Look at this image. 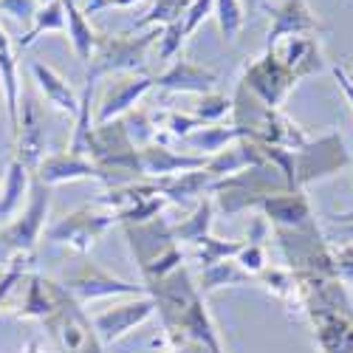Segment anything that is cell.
Wrapping results in <instances>:
<instances>
[{"label": "cell", "mask_w": 353, "mask_h": 353, "mask_svg": "<svg viewBox=\"0 0 353 353\" xmlns=\"http://www.w3.org/2000/svg\"><path fill=\"white\" fill-rule=\"evenodd\" d=\"M125 232L133 257L139 260V269L144 274V283L161 280L179 266H184V249L181 243H175L170 223L164 218H153L139 226H125Z\"/></svg>", "instance_id": "3"}, {"label": "cell", "mask_w": 353, "mask_h": 353, "mask_svg": "<svg viewBox=\"0 0 353 353\" xmlns=\"http://www.w3.org/2000/svg\"><path fill=\"white\" fill-rule=\"evenodd\" d=\"M291 190L285 175L274 167V164H257V167H246L226 179H218L212 184V201L223 215H238L243 210H257V203L274 195V192H285Z\"/></svg>", "instance_id": "2"}, {"label": "cell", "mask_w": 353, "mask_h": 353, "mask_svg": "<svg viewBox=\"0 0 353 353\" xmlns=\"http://www.w3.org/2000/svg\"><path fill=\"white\" fill-rule=\"evenodd\" d=\"M37 12H40L37 0H0V14H9L20 23H32Z\"/></svg>", "instance_id": "43"}, {"label": "cell", "mask_w": 353, "mask_h": 353, "mask_svg": "<svg viewBox=\"0 0 353 353\" xmlns=\"http://www.w3.org/2000/svg\"><path fill=\"white\" fill-rule=\"evenodd\" d=\"M257 210L269 223H274V229H300L314 221L305 190H285V192L266 195L257 203Z\"/></svg>", "instance_id": "20"}, {"label": "cell", "mask_w": 353, "mask_h": 353, "mask_svg": "<svg viewBox=\"0 0 353 353\" xmlns=\"http://www.w3.org/2000/svg\"><path fill=\"white\" fill-rule=\"evenodd\" d=\"M334 79L339 82L342 94H345V99H347V105L353 108V85H350V79H347V71H345L342 65H334Z\"/></svg>", "instance_id": "46"}, {"label": "cell", "mask_w": 353, "mask_h": 353, "mask_svg": "<svg viewBox=\"0 0 353 353\" xmlns=\"http://www.w3.org/2000/svg\"><path fill=\"white\" fill-rule=\"evenodd\" d=\"M133 3H139V0H105V9H108V6H116V9H128V6H133Z\"/></svg>", "instance_id": "48"}, {"label": "cell", "mask_w": 353, "mask_h": 353, "mask_svg": "<svg viewBox=\"0 0 353 353\" xmlns=\"http://www.w3.org/2000/svg\"><path fill=\"white\" fill-rule=\"evenodd\" d=\"M300 79L277 60L274 51H266L263 57H257L254 63H249L243 68V79H241V85L246 88V91L269 108H280L285 102L288 91Z\"/></svg>", "instance_id": "12"}, {"label": "cell", "mask_w": 353, "mask_h": 353, "mask_svg": "<svg viewBox=\"0 0 353 353\" xmlns=\"http://www.w3.org/2000/svg\"><path fill=\"white\" fill-rule=\"evenodd\" d=\"M201 167H207V156L175 153L170 144H147L139 150V170L150 181H161V179H170V175L201 170Z\"/></svg>", "instance_id": "18"}, {"label": "cell", "mask_w": 353, "mask_h": 353, "mask_svg": "<svg viewBox=\"0 0 353 353\" xmlns=\"http://www.w3.org/2000/svg\"><path fill=\"white\" fill-rule=\"evenodd\" d=\"M99 9H105V0H85V6H82L85 14H97Z\"/></svg>", "instance_id": "47"}, {"label": "cell", "mask_w": 353, "mask_h": 353, "mask_svg": "<svg viewBox=\"0 0 353 353\" xmlns=\"http://www.w3.org/2000/svg\"><path fill=\"white\" fill-rule=\"evenodd\" d=\"M277 60L297 77V79H305L311 74H319L325 68V60H322V48L316 43V37L311 34H303V37H285L280 40L274 48Z\"/></svg>", "instance_id": "22"}, {"label": "cell", "mask_w": 353, "mask_h": 353, "mask_svg": "<svg viewBox=\"0 0 353 353\" xmlns=\"http://www.w3.org/2000/svg\"><path fill=\"white\" fill-rule=\"evenodd\" d=\"M238 139H243V130L234 128V125H203V128L192 130L184 139V144L195 147L198 156H207L210 159V156L221 153L223 147H229L232 141H238Z\"/></svg>", "instance_id": "31"}, {"label": "cell", "mask_w": 353, "mask_h": 353, "mask_svg": "<svg viewBox=\"0 0 353 353\" xmlns=\"http://www.w3.org/2000/svg\"><path fill=\"white\" fill-rule=\"evenodd\" d=\"M184 20L179 23H170L161 28V37L156 43V54H159V60H179V51L184 46Z\"/></svg>", "instance_id": "40"}, {"label": "cell", "mask_w": 353, "mask_h": 353, "mask_svg": "<svg viewBox=\"0 0 353 353\" xmlns=\"http://www.w3.org/2000/svg\"><path fill=\"white\" fill-rule=\"evenodd\" d=\"M26 294L17 311V319H37L46 322L54 308H57V294H60V283L40 277V274H26Z\"/></svg>", "instance_id": "26"}, {"label": "cell", "mask_w": 353, "mask_h": 353, "mask_svg": "<svg viewBox=\"0 0 353 353\" xmlns=\"http://www.w3.org/2000/svg\"><path fill=\"white\" fill-rule=\"evenodd\" d=\"M153 88H156V77H147V74H119L116 79H110L108 88L102 91L94 122L97 125H108L113 119H122V116L130 113L141 102V97L147 91H153Z\"/></svg>", "instance_id": "16"}, {"label": "cell", "mask_w": 353, "mask_h": 353, "mask_svg": "<svg viewBox=\"0 0 353 353\" xmlns=\"http://www.w3.org/2000/svg\"><path fill=\"white\" fill-rule=\"evenodd\" d=\"M331 254H334V269H336V277L347 285H353V243L345 241V243H336L331 246Z\"/></svg>", "instance_id": "42"}, {"label": "cell", "mask_w": 353, "mask_h": 353, "mask_svg": "<svg viewBox=\"0 0 353 353\" xmlns=\"http://www.w3.org/2000/svg\"><path fill=\"white\" fill-rule=\"evenodd\" d=\"M0 88H3V105L9 116V130L14 136L17 130V116H20V77H17V54L14 43L0 26Z\"/></svg>", "instance_id": "25"}, {"label": "cell", "mask_w": 353, "mask_h": 353, "mask_svg": "<svg viewBox=\"0 0 353 353\" xmlns=\"http://www.w3.org/2000/svg\"><path fill=\"white\" fill-rule=\"evenodd\" d=\"M32 260H34V254H23V252L12 254L9 269H6L3 274H0V305H3V303L9 300V294L14 291V285L26 280L28 266H32Z\"/></svg>", "instance_id": "39"}, {"label": "cell", "mask_w": 353, "mask_h": 353, "mask_svg": "<svg viewBox=\"0 0 353 353\" xmlns=\"http://www.w3.org/2000/svg\"><path fill=\"white\" fill-rule=\"evenodd\" d=\"M212 212H215V201L210 195H203L184 221L170 223L175 243H198L201 238H207L210 229H212Z\"/></svg>", "instance_id": "29"}, {"label": "cell", "mask_w": 353, "mask_h": 353, "mask_svg": "<svg viewBox=\"0 0 353 353\" xmlns=\"http://www.w3.org/2000/svg\"><path fill=\"white\" fill-rule=\"evenodd\" d=\"M212 12H215V0H192L184 14V37H190Z\"/></svg>", "instance_id": "44"}, {"label": "cell", "mask_w": 353, "mask_h": 353, "mask_svg": "<svg viewBox=\"0 0 353 353\" xmlns=\"http://www.w3.org/2000/svg\"><path fill=\"white\" fill-rule=\"evenodd\" d=\"M46 32H65V6L63 0H51V3L40 6V12L32 20V28L17 40V51H26L28 46H34Z\"/></svg>", "instance_id": "33"}, {"label": "cell", "mask_w": 353, "mask_h": 353, "mask_svg": "<svg viewBox=\"0 0 353 353\" xmlns=\"http://www.w3.org/2000/svg\"><path fill=\"white\" fill-rule=\"evenodd\" d=\"M161 37V28H150L141 37L130 34H99L97 51L91 57L94 77H110V74H141L147 65V54Z\"/></svg>", "instance_id": "4"}, {"label": "cell", "mask_w": 353, "mask_h": 353, "mask_svg": "<svg viewBox=\"0 0 353 353\" xmlns=\"http://www.w3.org/2000/svg\"><path fill=\"white\" fill-rule=\"evenodd\" d=\"M32 190V170L23 161L12 159L6 167V175L0 181V221L3 218H14L23 207V198H28Z\"/></svg>", "instance_id": "27"}, {"label": "cell", "mask_w": 353, "mask_h": 353, "mask_svg": "<svg viewBox=\"0 0 353 353\" xmlns=\"http://www.w3.org/2000/svg\"><path fill=\"white\" fill-rule=\"evenodd\" d=\"M63 6H65V32H68L74 54L79 57L82 63H91V57L97 51V43H99V32L88 23V17L79 9L77 0H63Z\"/></svg>", "instance_id": "28"}, {"label": "cell", "mask_w": 353, "mask_h": 353, "mask_svg": "<svg viewBox=\"0 0 353 353\" xmlns=\"http://www.w3.org/2000/svg\"><path fill=\"white\" fill-rule=\"evenodd\" d=\"M243 3V9H249V12H254V9H260L263 3H266V0H241Z\"/></svg>", "instance_id": "49"}, {"label": "cell", "mask_w": 353, "mask_h": 353, "mask_svg": "<svg viewBox=\"0 0 353 353\" xmlns=\"http://www.w3.org/2000/svg\"><path fill=\"white\" fill-rule=\"evenodd\" d=\"M164 207H167V198L159 192V195H150V198L133 203L130 210H125L122 215H116V221H119L122 226H139V223H147V221L159 218L164 212Z\"/></svg>", "instance_id": "37"}, {"label": "cell", "mask_w": 353, "mask_h": 353, "mask_svg": "<svg viewBox=\"0 0 353 353\" xmlns=\"http://www.w3.org/2000/svg\"><path fill=\"white\" fill-rule=\"evenodd\" d=\"M37 3H40V6H46V3H51V0H37Z\"/></svg>", "instance_id": "50"}, {"label": "cell", "mask_w": 353, "mask_h": 353, "mask_svg": "<svg viewBox=\"0 0 353 353\" xmlns=\"http://www.w3.org/2000/svg\"><path fill=\"white\" fill-rule=\"evenodd\" d=\"M190 3H192V0H156L153 9L147 12L141 20H136L133 28H141V26H153V28L159 26V28H164L170 23H179V20H184Z\"/></svg>", "instance_id": "36"}, {"label": "cell", "mask_w": 353, "mask_h": 353, "mask_svg": "<svg viewBox=\"0 0 353 353\" xmlns=\"http://www.w3.org/2000/svg\"><path fill=\"white\" fill-rule=\"evenodd\" d=\"M14 147H17V161H23L28 170H37L46 159V116L40 102L20 91V116H17V130H14Z\"/></svg>", "instance_id": "15"}, {"label": "cell", "mask_w": 353, "mask_h": 353, "mask_svg": "<svg viewBox=\"0 0 353 353\" xmlns=\"http://www.w3.org/2000/svg\"><path fill=\"white\" fill-rule=\"evenodd\" d=\"M34 175L46 187L94 179V181H99V184H105L110 190V187H122V184L136 181V179H128V175H119V172H108L99 164H94L91 159L74 156V153H51V156H46L40 161V167L34 170Z\"/></svg>", "instance_id": "10"}, {"label": "cell", "mask_w": 353, "mask_h": 353, "mask_svg": "<svg viewBox=\"0 0 353 353\" xmlns=\"http://www.w3.org/2000/svg\"><path fill=\"white\" fill-rule=\"evenodd\" d=\"M51 210V187H46L32 172V190H28L26 210L14 215L9 226L0 229V257L6 254H34V246L46 229V218Z\"/></svg>", "instance_id": "7"}, {"label": "cell", "mask_w": 353, "mask_h": 353, "mask_svg": "<svg viewBox=\"0 0 353 353\" xmlns=\"http://www.w3.org/2000/svg\"><path fill=\"white\" fill-rule=\"evenodd\" d=\"M63 285L79 305L105 300V297H144L147 294V285H136L122 277H113L91 260H85L74 274H68Z\"/></svg>", "instance_id": "11"}, {"label": "cell", "mask_w": 353, "mask_h": 353, "mask_svg": "<svg viewBox=\"0 0 353 353\" xmlns=\"http://www.w3.org/2000/svg\"><path fill=\"white\" fill-rule=\"evenodd\" d=\"M164 353H181V350H164Z\"/></svg>", "instance_id": "51"}, {"label": "cell", "mask_w": 353, "mask_h": 353, "mask_svg": "<svg viewBox=\"0 0 353 353\" xmlns=\"http://www.w3.org/2000/svg\"><path fill=\"white\" fill-rule=\"evenodd\" d=\"M314 32H322V23L311 12L308 0H285L277 9H272L266 51H272L285 37H303V34H314Z\"/></svg>", "instance_id": "19"}, {"label": "cell", "mask_w": 353, "mask_h": 353, "mask_svg": "<svg viewBox=\"0 0 353 353\" xmlns=\"http://www.w3.org/2000/svg\"><path fill=\"white\" fill-rule=\"evenodd\" d=\"M234 263L252 277H257L263 269L269 266L266 263V246H263V241H243V249L238 252V257H234Z\"/></svg>", "instance_id": "41"}, {"label": "cell", "mask_w": 353, "mask_h": 353, "mask_svg": "<svg viewBox=\"0 0 353 353\" xmlns=\"http://www.w3.org/2000/svg\"><path fill=\"white\" fill-rule=\"evenodd\" d=\"M218 85V74L203 68V65H195L190 60H172V65L156 77V88L159 91H170V94H210L215 91Z\"/></svg>", "instance_id": "21"}, {"label": "cell", "mask_w": 353, "mask_h": 353, "mask_svg": "<svg viewBox=\"0 0 353 353\" xmlns=\"http://www.w3.org/2000/svg\"><path fill=\"white\" fill-rule=\"evenodd\" d=\"M144 285H147V294L156 300V314H161L164 331L175 328V322L181 319V314L198 297V285L192 283V277H190V272L184 266H179L161 280L144 283Z\"/></svg>", "instance_id": "14"}, {"label": "cell", "mask_w": 353, "mask_h": 353, "mask_svg": "<svg viewBox=\"0 0 353 353\" xmlns=\"http://www.w3.org/2000/svg\"><path fill=\"white\" fill-rule=\"evenodd\" d=\"M153 314H156V300L150 297V294H144V297H130L125 303H116V305L99 311L91 322H94V331H97V336L105 347V345L125 339L130 331L144 325Z\"/></svg>", "instance_id": "13"}, {"label": "cell", "mask_w": 353, "mask_h": 353, "mask_svg": "<svg viewBox=\"0 0 353 353\" xmlns=\"http://www.w3.org/2000/svg\"><path fill=\"white\" fill-rule=\"evenodd\" d=\"M195 246H198L201 269H207V266L221 263V260H234L238 252L243 249V241H221V238H215V234H207V238H201Z\"/></svg>", "instance_id": "34"}, {"label": "cell", "mask_w": 353, "mask_h": 353, "mask_svg": "<svg viewBox=\"0 0 353 353\" xmlns=\"http://www.w3.org/2000/svg\"><path fill=\"white\" fill-rule=\"evenodd\" d=\"M94 164H99L108 172H119L128 179H139V147L130 141L128 128L122 119H113L108 125H97L91 133V153Z\"/></svg>", "instance_id": "9"}, {"label": "cell", "mask_w": 353, "mask_h": 353, "mask_svg": "<svg viewBox=\"0 0 353 353\" xmlns=\"http://www.w3.org/2000/svg\"><path fill=\"white\" fill-rule=\"evenodd\" d=\"M218 26H221V34L226 43H234L241 37V28L246 23V12L241 0H215V12Z\"/></svg>", "instance_id": "35"}, {"label": "cell", "mask_w": 353, "mask_h": 353, "mask_svg": "<svg viewBox=\"0 0 353 353\" xmlns=\"http://www.w3.org/2000/svg\"><path fill=\"white\" fill-rule=\"evenodd\" d=\"M113 223H119V221H116V215L110 210H99L97 203L94 207L88 203V207H79V210L63 215L60 221H54L46 229V241L68 246L77 254H88Z\"/></svg>", "instance_id": "8"}, {"label": "cell", "mask_w": 353, "mask_h": 353, "mask_svg": "<svg viewBox=\"0 0 353 353\" xmlns=\"http://www.w3.org/2000/svg\"><path fill=\"white\" fill-rule=\"evenodd\" d=\"M28 71H32V77H34V82H37V88H40V94H43L57 110H63V113H68V116H77V110H79V94L74 91L71 82H68L60 71H54L51 65L40 63V60H34L32 65H28Z\"/></svg>", "instance_id": "24"}, {"label": "cell", "mask_w": 353, "mask_h": 353, "mask_svg": "<svg viewBox=\"0 0 353 353\" xmlns=\"http://www.w3.org/2000/svg\"><path fill=\"white\" fill-rule=\"evenodd\" d=\"M350 164L345 139L336 130H328L316 139H308L300 150H294V187L305 190L308 184L325 181Z\"/></svg>", "instance_id": "6"}, {"label": "cell", "mask_w": 353, "mask_h": 353, "mask_svg": "<svg viewBox=\"0 0 353 353\" xmlns=\"http://www.w3.org/2000/svg\"><path fill=\"white\" fill-rule=\"evenodd\" d=\"M257 283L266 288L272 297L285 303L288 308L300 311V280H297V272H291L288 266H266L257 274Z\"/></svg>", "instance_id": "30"}, {"label": "cell", "mask_w": 353, "mask_h": 353, "mask_svg": "<svg viewBox=\"0 0 353 353\" xmlns=\"http://www.w3.org/2000/svg\"><path fill=\"white\" fill-rule=\"evenodd\" d=\"M314 342L322 353H353V305L347 308H308Z\"/></svg>", "instance_id": "17"}, {"label": "cell", "mask_w": 353, "mask_h": 353, "mask_svg": "<svg viewBox=\"0 0 353 353\" xmlns=\"http://www.w3.org/2000/svg\"><path fill=\"white\" fill-rule=\"evenodd\" d=\"M232 116L234 128L243 130V139H254L260 144L283 147V150H300L308 141V133L280 110L269 108L260 99H254L246 88H238V97L232 99Z\"/></svg>", "instance_id": "1"}, {"label": "cell", "mask_w": 353, "mask_h": 353, "mask_svg": "<svg viewBox=\"0 0 353 353\" xmlns=\"http://www.w3.org/2000/svg\"><path fill=\"white\" fill-rule=\"evenodd\" d=\"M232 113V99L226 94H218V91H210L203 94L192 110V116H198V119L203 125H218L221 119H226V116Z\"/></svg>", "instance_id": "38"}, {"label": "cell", "mask_w": 353, "mask_h": 353, "mask_svg": "<svg viewBox=\"0 0 353 353\" xmlns=\"http://www.w3.org/2000/svg\"><path fill=\"white\" fill-rule=\"evenodd\" d=\"M252 283V274H246L234 260H221V263H212V266L201 269V277H198V294H212L218 288H226V285H249Z\"/></svg>", "instance_id": "32"}, {"label": "cell", "mask_w": 353, "mask_h": 353, "mask_svg": "<svg viewBox=\"0 0 353 353\" xmlns=\"http://www.w3.org/2000/svg\"><path fill=\"white\" fill-rule=\"evenodd\" d=\"M274 234H277L280 252H283L291 272L336 277L331 243L322 238V232L316 229V221H311L300 229H274Z\"/></svg>", "instance_id": "5"}, {"label": "cell", "mask_w": 353, "mask_h": 353, "mask_svg": "<svg viewBox=\"0 0 353 353\" xmlns=\"http://www.w3.org/2000/svg\"><path fill=\"white\" fill-rule=\"evenodd\" d=\"M212 184H215V175L207 172V167L190 170V172H179V175H170V179L156 181V187L167 198V203H179V207H187V203L201 201L203 195H210Z\"/></svg>", "instance_id": "23"}, {"label": "cell", "mask_w": 353, "mask_h": 353, "mask_svg": "<svg viewBox=\"0 0 353 353\" xmlns=\"http://www.w3.org/2000/svg\"><path fill=\"white\" fill-rule=\"evenodd\" d=\"M331 221L339 223L336 241H350V243H353V212H347V215H334Z\"/></svg>", "instance_id": "45"}]
</instances>
